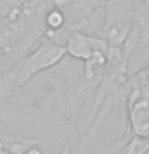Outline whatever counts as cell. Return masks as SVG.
Returning a JSON list of instances; mask_svg holds the SVG:
<instances>
[{
  "instance_id": "obj_3",
  "label": "cell",
  "mask_w": 149,
  "mask_h": 154,
  "mask_svg": "<svg viewBox=\"0 0 149 154\" xmlns=\"http://www.w3.org/2000/svg\"><path fill=\"white\" fill-rule=\"evenodd\" d=\"M136 26L132 0H106L101 19V37L109 47H123Z\"/></svg>"
},
{
  "instance_id": "obj_4",
  "label": "cell",
  "mask_w": 149,
  "mask_h": 154,
  "mask_svg": "<svg viewBox=\"0 0 149 154\" xmlns=\"http://www.w3.org/2000/svg\"><path fill=\"white\" fill-rule=\"evenodd\" d=\"M127 120H128V138L149 140V98L127 101Z\"/></svg>"
},
{
  "instance_id": "obj_1",
  "label": "cell",
  "mask_w": 149,
  "mask_h": 154,
  "mask_svg": "<svg viewBox=\"0 0 149 154\" xmlns=\"http://www.w3.org/2000/svg\"><path fill=\"white\" fill-rule=\"evenodd\" d=\"M66 55V48L62 45L43 37L26 56L0 72V108L35 74L56 66Z\"/></svg>"
},
{
  "instance_id": "obj_5",
  "label": "cell",
  "mask_w": 149,
  "mask_h": 154,
  "mask_svg": "<svg viewBox=\"0 0 149 154\" xmlns=\"http://www.w3.org/2000/svg\"><path fill=\"white\" fill-rule=\"evenodd\" d=\"M141 98H149V66H144L135 74H130V79L127 82L125 103Z\"/></svg>"
},
{
  "instance_id": "obj_6",
  "label": "cell",
  "mask_w": 149,
  "mask_h": 154,
  "mask_svg": "<svg viewBox=\"0 0 149 154\" xmlns=\"http://www.w3.org/2000/svg\"><path fill=\"white\" fill-rule=\"evenodd\" d=\"M0 154H13L11 149L7 148V146L3 144V141H0Z\"/></svg>"
},
{
  "instance_id": "obj_2",
  "label": "cell",
  "mask_w": 149,
  "mask_h": 154,
  "mask_svg": "<svg viewBox=\"0 0 149 154\" xmlns=\"http://www.w3.org/2000/svg\"><path fill=\"white\" fill-rule=\"evenodd\" d=\"M64 48L69 56L84 63V79L98 84L108 61V40L93 34L72 31L64 42Z\"/></svg>"
}]
</instances>
